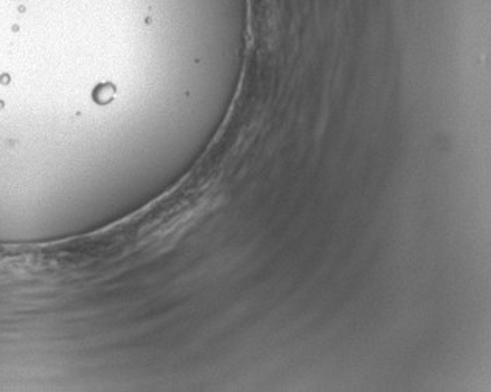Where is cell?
<instances>
[{
  "instance_id": "obj_1",
  "label": "cell",
  "mask_w": 491,
  "mask_h": 392,
  "mask_svg": "<svg viewBox=\"0 0 491 392\" xmlns=\"http://www.w3.org/2000/svg\"><path fill=\"white\" fill-rule=\"evenodd\" d=\"M115 94V89L110 84H103V86H98L95 92H94V98L98 101V103H109L112 100Z\"/></svg>"
}]
</instances>
